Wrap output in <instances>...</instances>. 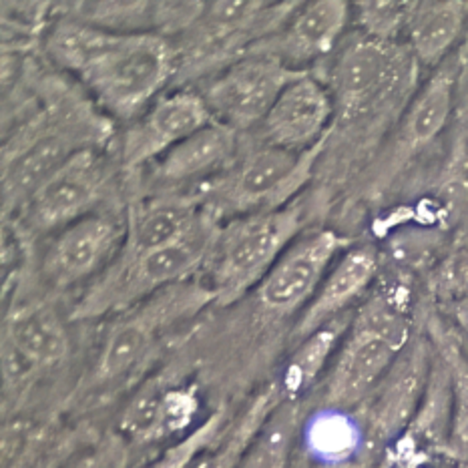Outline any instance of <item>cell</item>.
Returning <instances> with one entry per match:
<instances>
[{
	"label": "cell",
	"instance_id": "5bb4252c",
	"mask_svg": "<svg viewBox=\"0 0 468 468\" xmlns=\"http://www.w3.org/2000/svg\"><path fill=\"white\" fill-rule=\"evenodd\" d=\"M239 154V133L211 121L141 171L139 187L147 189L144 196H187L189 189L193 197L199 187L226 173Z\"/></svg>",
	"mask_w": 468,
	"mask_h": 468
},
{
	"label": "cell",
	"instance_id": "8992f818",
	"mask_svg": "<svg viewBox=\"0 0 468 468\" xmlns=\"http://www.w3.org/2000/svg\"><path fill=\"white\" fill-rule=\"evenodd\" d=\"M325 144L328 139L303 154L256 144L241 151L226 173L199 187L193 197L219 223L286 207L308 186Z\"/></svg>",
	"mask_w": 468,
	"mask_h": 468
},
{
	"label": "cell",
	"instance_id": "cb8c5ba5",
	"mask_svg": "<svg viewBox=\"0 0 468 468\" xmlns=\"http://www.w3.org/2000/svg\"><path fill=\"white\" fill-rule=\"evenodd\" d=\"M426 335L431 338L436 354L442 358L451 378V431L444 454L463 464L468 463V362L439 312L429 315Z\"/></svg>",
	"mask_w": 468,
	"mask_h": 468
},
{
	"label": "cell",
	"instance_id": "1f68e13d",
	"mask_svg": "<svg viewBox=\"0 0 468 468\" xmlns=\"http://www.w3.org/2000/svg\"><path fill=\"white\" fill-rule=\"evenodd\" d=\"M459 468H468V463H463V464H459Z\"/></svg>",
	"mask_w": 468,
	"mask_h": 468
},
{
	"label": "cell",
	"instance_id": "2e32d148",
	"mask_svg": "<svg viewBox=\"0 0 468 468\" xmlns=\"http://www.w3.org/2000/svg\"><path fill=\"white\" fill-rule=\"evenodd\" d=\"M434 348L429 335H414L388 374L360 406L372 441L400 439L422 402L431 378Z\"/></svg>",
	"mask_w": 468,
	"mask_h": 468
},
{
	"label": "cell",
	"instance_id": "e0dca14e",
	"mask_svg": "<svg viewBox=\"0 0 468 468\" xmlns=\"http://www.w3.org/2000/svg\"><path fill=\"white\" fill-rule=\"evenodd\" d=\"M335 105L318 77L303 73L282 90L256 129V144L303 154L330 137Z\"/></svg>",
	"mask_w": 468,
	"mask_h": 468
},
{
	"label": "cell",
	"instance_id": "277c9868",
	"mask_svg": "<svg viewBox=\"0 0 468 468\" xmlns=\"http://www.w3.org/2000/svg\"><path fill=\"white\" fill-rule=\"evenodd\" d=\"M414 338L406 303L374 292L354 312L348 332L325 372L324 404L332 410L360 406Z\"/></svg>",
	"mask_w": 468,
	"mask_h": 468
},
{
	"label": "cell",
	"instance_id": "603a6c76",
	"mask_svg": "<svg viewBox=\"0 0 468 468\" xmlns=\"http://www.w3.org/2000/svg\"><path fill=\"white\" fill-rule=\"evenodd\" d=\"M352 318L354 312L344 314L293 346L282 380L278 382L283 400L300 402L302 396L320 380V376L328 372L334 356L350 328Z\"/></svg>",
	"mask_w": 468,
	"mask_h": 468
},
{
	"label": "cell",
	"instance_id": "5b68a950",
	"mask_svg": "<svg viewBox=\"0 0 468 468\" xmlns=\"http://www.w3.org/2000/svg\"><path fill=\"white\" fill-rule=\"evenodd\" d=\"M218 229L219 221L206 211L196 229L171 246L137 258L117 256L99 278L90 282L70 312V320L85 322L105 315L117 318L161 290L197 278Z\"/></svg>",
	"mask_w": 468,
	"mask_h": 468
},
{
	"label": "cell",
	"instance_id": "83f0119b",
	"mask_svg": "<svg viewBox=\"0 0 468 468\" xmlns=\"http://www.w3.org/2000/svg\"><path fill=\"white\" fill-rule=\"evenodd\" d=\"M436 306L468 300V243L454 248L436 263L429 280Z\"/></svg>",
	"mask_w": 468,
	"mask_h": 468
},
{
	"label": "cell",
	"instance_id": "44dd1931",
	"mask_svg": "<svg viewBox=\"0 0 468 468\" xmlns=\"http://www.w3.org/2000/svg\"><path fill=\"white\" fill-rule=\"evenodd\" d=\"M380 271V253L370 243L346 250L325 273L318 292L292 328L290 342L296 346L322 325L348 314L356 302L366 296Z\"/></svg>",
	"mask_w": 468,
	"mask_h": 468
},
{
	"label": "cell",
	"instance_id": "7a4b0ae2",
	"mask_svg": "<svg viewBox=\"0 0 468 468\" xmlns=\"http://www.w3.org/2000/svg\"><path fill=\"white\" fill-rule=\"evenodd\" d=\"M95 103L50 101L48 107L20 125L3 149V203L5 211L16 213L27 199L57 173L75 154L103 147L109 137L107 119Z\"/></svg>",
	"mask_w": 468,
	"mask_h": 468
},
{
	"label": "cell",
	"instance_id": "30bf717a",
	"mask_svg": "<svg viewBox=\"0 0 468 468\" xmlns=\"http://www.w3.org/2000/svg\"><path fill=\"white\" fill-rule=\"evenodd\" d=\"M127 216L101 209L58 229L48 239L40 273L45 283L69 290L99 278L125 246Z\"/></svg>",
	"mask_w": 468,
	"mask_h": 468
},
{
	"label": "cell",
	"instance_id": "484cf974",
	"mask_svg": "<svg viewBox=\"0 0 468 468\" xmlns=\"http://www.w3.org/2000/svg\"><path fill=\"white\" fill-rule=\"evenodd\" d=\"M282 400L283 399L278 384H271L258 392L248 404V409L243 410L236 429L226 436V441L213 446L191 468H236L250 441L261 429V424L268 420V416L278 409Z\"/></svg>",
	"mask_w": 468,
	"mask_h": 468
},
{
	"label": "cell",
	"instance_id": "4316f807",
	"mask_svg": "<svg viewBox=\"0 0 468 468\" xmlns=\"http://www.w3.org/2000/svg\"><path fill=\"white\" fill-rule=\"evenodd\" d=\"M223 424H226V412L218 410L209 414L191 432L181 436V439L167 446L161 454H157L154 461H149L139 468H191L203 454L209 452L218 444Z\"/></svg>",
	"mask_w": 468,
	"mask_h": 468
},
{
	"label": "cell",
	"instance_id": "3957f363",
	"mask_svg": "<svg viewBox=\"0 0 468 468\" xmlns=\"http://www.w3.org/2000/svg\"><path fill=\"white\" fill-rule=\"evenodd\" d=\"M308 219L310 197L300 196L282 209L219 223L197 276L218 306H231L258 288L282 253L308 229Z\"/></svg>",
	"mask_w": 468,
	"mask_h": 468
},
{
	"label": "cell",
	"instance_id": "6da1fadb",
	"mask_svg": "<svg viewBox=\"0 0 468 468\" xmlns=\"http://www.w3.org/2000/svg\"><path fill=\"white\" fill-rule=\"evenodd\" d=\"M45 55L80 80L101 113L131 123L179 70L177 47L157 33H111L73 16L48 30Z\"/></svg>",
	"mask_w": 468,
	"mask_h": 468
},
{
	"label": "cell",
	"instance_id": "4fadbf2b",
	"mask_svg": "<svg viewBox=\"0 0 468 468\" xmlns=\"http://www.w3.org/2000/svg\"><path fill=\"white\" fill-rule=\"evenodd\" d=\"M211 115L197 90L181 89L161 95L154 105L125 125L115 144V161L129 179L165 155L199 129L211 123Z\"/></svg>",
	"mask_w": 468,
	"mask_h": 468
},
{
	"label": "cell",
	"instance_id": "8fae6325",
	"mask_svg": "<svg viewBox=\"0 0 468 468\" xmlns=\"http://www.w3.org/2000/svg\"><path fill=\"white\" fill-rule=\"evenodd\" d=\"M352 246V239L334 229L308 228L282 253L256 288L258 306L271 315H300L318 292L334 261Z\"/></svg>",
	"mask_w": 468,
	"mask_h": 468
},
{
	"label": "cell",
	"instance_id": "7c38bea8",
	"mask_svg": "<svg viewBox=\"0 0 468 468\" xmlns=\"http://www.w3.org/2000/svg\"><path fill=\"white\" fill-rule=\"evenodd\" d=\"M404 60V50L394 43L366 35L346 45L324 83L334 99L335 117L352 121L378 107L400 85Z\"/></svg>",
	"mask_w": 468,
	"mask_h": 468
},
{
	"label": "cell",
	"instance_id": "7402d4cb",
	"mask_svg": "<svg viewBox=\"0 0 468 468\" xmlns=\"http://www.w3.org/2000/svg\"><path fill=\"white\" fill-rule=\"evenodd\" d=\"M468 20V5L459 0L409 3L404 37L410 55L420 65L439 69L451 58Z\"/></svg>",
	"mask_w": 468,
	"mask_h": 468
},
{
	"label": "cell",
	"instance_id": "9c48e42d",
	"mask_svg": "<svg viewBox=\"0 0 468 468\" xmlns=\"http://www.w3.org/2000/svg\"><path fill=\"white\" fill-rule=\"evenodd\" d=\"M303 73L292 70L280 58L250 48L209 77L196 89L216 123L236 133L258 125L270 113L280 93Z\"/></svg>",
	"mask_w": 468,
	"mask_h": 468
},
{
	"label": "cell",
	"instance_id": "d4e9b609",
	"mask_svg": "<svg viewBox=\"0 0 468 468\" xmlns=\"http://www.w3.org/2000/svg\"><path fill=\"white\" fill-rule=\"evenodd\" d=\"M300 431V402L282 400L250 441L236 468H288Z\"/></svg>",
	"mask_w": 468,
	"mask_h": 468
},
{
	"label": "cell",
	"instance_id": "ba28073f",
	"mask_svg": "<svg viewBox=\"0 0 468 468\" xmlns=\"http://www.w3.org/2000/svg\"><path fill=\"white\" fill-rule=\"evenodd\" d=\"M119 173L115 157L103 147L79 151L16 211L20 228L33 236H48L101 211L117 189Z\"/></svg>",
	"mask_w": 468,
	"mask_h": 468
},
{
	"label": "cell",
	"instance_id": "f546056e",
	"mask_svg": "<svg viewBox=\"0 0 468 468\" xmlns=\"http://www.w3.org/2000/svg\"><path fill=\"white\" fill-rule=\"evenodd\" d=\"M436 312L441 314L444 324L449 325V330L452 332L454 340L459 342L464 358L468 362V300L444 303V306H439Z\"/></svg>",
	"mask_w": 468,
	"mask_h": 468
},
{
	"label": "cell",
	"instance_id": "d6986e66",
	"mask_svg": "<svg viewBox=\"0 0 468 468\" xmlns=\"http://www.w3.org/2000/svg\"><path fill=\"white\" fill-rule=\"evenodd\" d=\"M352 18V5L344 0H312L300 3L276 35L268 37L251 48L280 58L298 73H308V67L320 63L338 47L344 30Z\"/></svg>",
	"mask_w": 468,
	"mask_h": 468
},
{
	"label": "cell",
	"instance_id": "52a82bcc",
	"mask_svg": "<svg viewBox=\"0 0 468 468\" xmlns=\"http://www.w3.org/2000/svg\"><path fill=\"white\" fill-rule=\"evenodd\" d=\"M211 303H216L213 293L199 278H193L161 290L139 306L117 315L101 344L87 388L99 390L127 378L149 360L163 335Z\"/></svg>",
	"mask_w": 468,
	"mask_h": 468
},
{
	"label": "cell",
	"instance_id": "ac0fdd59",
	"mask_svg": "<svg viewBox=\"0 0 468 468\" xmlns=\"http://www.w3.org/2000/svg\"><path fill=\"white\" fill-rule=\"evenodd\" d=\"M70 340L63 318L45 302L15 308L5 320L3 374L6 384L55 368L69 356Z\"/></svg>",
	"mask_w": 468,
	"mask_h": 468
},
{
	"label": "cell",
	"instance_id": "9a60e30c",
	"mask_svg": "<svg viewBox=\"0 0 468 468\" xmlns=\"http://www.w3.org/2000/svg\"><path fill=\"white\" fill-rule=\"evenodd\" d=\"M459 77L461 63L456 57H451L432 70L429 80L412 97L390 139L388 154L382 161L380 171L376 173V181L380 186L392 181L396 173H400L416 155H420L442 135L454 109Z\"/></svg>",
	"mask_w": 468,
	"mask_h": 468
},
{
	"label": "cell",
	"instance_id": "ffe728a7",
	"mask_svg": "<svg viewBox=\"0 0 468 468\" xmlns=\"http://www.w3.org/2000/svg\"><path fill=\"white\" fill-rule=\"evenodd\" d=\"M197 410L196 386L165 380L161 376L139 388L119 414L117 424L129 442L147 446L186 432Z\"/></svg>",
	"mask_w": 468,
	"mask_h": 468
},
{
	"label": "cell",
	"instance_id": "4dcf8cb0",
	"mask_svg": "<svg viewBox=\"0 0 468 468\" xmlns=\"http://www.w3.org/2000/svg\"><path fill=\"white\" fill-rule=\"evenodd\" d=\"M69 468H123V454L115 449H101Z\"/></svg>",
	"mask_w": 468,
	"mask_h": 468
},
{
	"label": "cell",
	"instance_id": "f1b7e54d",
	"mask_svg": "<svg viewBox=\"0 0 468 468\" xmlns=\"http://www.w3.org/2000/svg\"><path fill=\"white\" fill-rule=\"evenodd\" d=\"M356 18L358 27L366 37L384 40V43H394V38L404 35V20L409 3H356Z\"/></svg>",
	"mask_w": 468,
	"mask_h": 468
}]
</instances>
